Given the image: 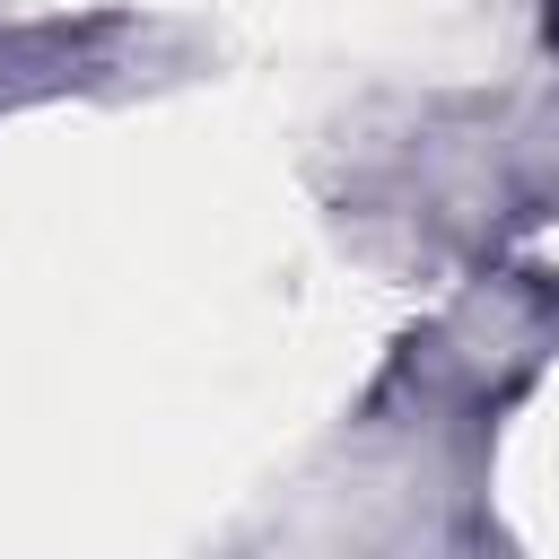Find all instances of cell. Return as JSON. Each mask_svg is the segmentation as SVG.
I'll return each instance as SVG.
<instances>
[{
	"mask_svg": "<svg viewBox=\"0 0 559 559\" xmlns=\"http://www.w3.org/2000/svg\"><path fill=\"white\" fill-rule=\"evenodd\" d=\"M550 35H559V0H550Z\"/></svg>",
	"mask_w": 559,
	"mask_h": 559,
	"instance_id": "1",
	"label": "cell"
}]
</instances>
